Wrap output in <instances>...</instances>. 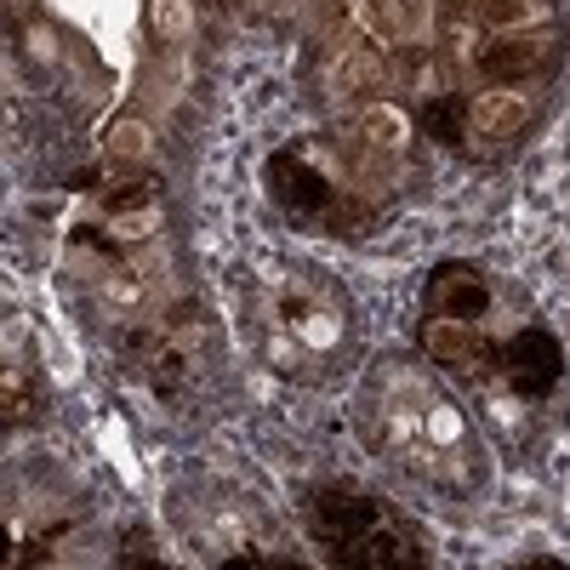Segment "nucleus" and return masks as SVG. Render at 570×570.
I'll return each instance as SVG.
<instances>
[{"mask_svg": "<svg viewBox=\"0 0 570 570\" xmlns=\"http://www.w3.org/2000/svg\"><path fill=\"white\" fill-rule=\"evenodd\" d=\"M308 531L331 548L337 564H365V570H416L422 564L416 531L360 491H320L308 502Z\"/></svg>", "mask_w": 570, "mask_h": 570, "instance_id": "nucleus-1", "label": "nucleus"}, {"mask_svg": "<svg viewBox=\"0 0 570 570\" xmlns=\"http://www.w3.org/2000/svg\"><path fill=\"white\" fill-rule=\"evenodd\" d=\"M497 365L513 383V394L542 400V394L559 389V376H564V348L548 337V331H513V337L502 343V354H497Z\"/></svg>", "mask_w": 570, "mask_h": 570, "instance_id": "nucleus-2", "label": "nucleus"}, {"mask_svg": "<svg viewBox=\"0 0 570 570\" xmlns=\"http://www.w3.org/2000/svg\"><path fill=\"white\" fill-rule=\"evenodd\" d=\"M485 303H491V285H485L480 268L451 263V268H440L434 279H428V314H440L445 325H473L485 314Z\"/></svg>", "mask_w": 570, "mask_h": 570, "instance_id": "nucleus-3", "label": "nucleus"}, {"mask_svg": "<svg viewBox=\"0 0 570 570\" xmlns=\"http://www.w3.org/2000/svg\"><path fill=\"white\" fill-rule=\"evenodd\" d=\"M268 195L292 212V217H320L325 206H331V183L308 166V160H297V155H274L268 160Z\"/></svg>", "mask_w": 570, "mask_h": 570, "instance_id": "nucleus-4", "label": "nucleus"}, {"mask_svg": "<svg viewBox=\"0 0 570 570\" xmlns=\"http://www.w3.org/2000/svg\"><path fill=\"white\" fill-rule=\"evenodd\" d=\"M462 120H468V104H462V98H434V104L422 109V126L434 131L440 142H462V137H468Z\"/></svg>", "mask_w": 570, "mask_h": 570, "instance_id": "nucleus-5", "label": "nucleus"}]
</instances>
